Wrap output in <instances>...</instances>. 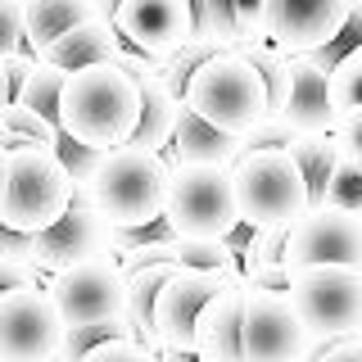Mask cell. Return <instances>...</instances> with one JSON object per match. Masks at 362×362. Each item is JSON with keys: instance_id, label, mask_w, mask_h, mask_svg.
<instances>
[{"instance_id": "obj_1", "label": "cell", "mask_w": 362, "mask_h": 362, "mask_svg": "<svg viewBox=\"0 0 362 362\" xmlns=\"http://www.w3.org/2000/svg\"><path fill=\"white\" fill-rule=\"evenodd\" d=\"M136 118H141V86L122 73L118 64L77 68L64 82L59 105V132L90 150H118L132 141Z\"/></svg>"}, {"instance_id": "obj_2", "label": "cell", "mask_w": 362, "mask_h": 362, "mask_svg": "<svg viewBox=\"0 0 362 362\" xmlns=\"http://www.w3.org/2000/svg\"><path fill=\"white\" fill-rule=\"evenodd\" d=\"M231 186L240 226H249V231H290L313 209L308 181L290 158V150H249L231 168Z\"/></svg>"}, {"instance_id": "obj_3", "label": "cell", "mask_w": 362, "mask_h": 362, "mask_svg": "<svg viewBox=\"0 0 362 362\" xmlns=\"http://www.w3.org/2000/svg\"><path fill=\"white\" fill-rule=\"evenodd\" d=\"M181 105H186L190 113H199L204 122H213L218 132L240 136V141L272 113L267 109L263 77L254 73V64H249L240 50L213 54V59L186 82V90H181Z\"/></svg>"}, {"instance_id": "obj_4", "label": "cell", "mask_w": 362, "mask_h": 362, "mask_svg": "<svg viewBox=\"0 0 362 362\" xmlns=\"http://www.w3.org/2000/svg\"><path fill=\"white\" fill-rule=\"evenodd\" d=\"M90 204L109 218V226H122V231L158 222L168 204V158L136 145L109 150L90 181Z\"/></svg>"}, {"instance_id": "obj_5", "label": "cell", "mask_w": 362, "mask_h": 362, "mask_svg": "<svg viewBox=\"0 0 362 362\" xmlns=\"http://www.w3.org/2000/svg\"><path fill=\"white\" fill-rule=\"evenodd\" d=\"M163 222L181 240H231L240 213H235V186L226 168H195L168 163V204Z\"/></svg>"}, {"instance_id": "obj_6", "label": "cell", "mask_w": 362, "mask_h": 362, "mask_svg": "<svg viewBox=\"0 0 362 362\" xmlns=\"http://www.w3.org/2000/svg\"><path fill=\"white\" fill-rule=\"evenodd\" d=\"M73 209V177L54 150H9V181L0 226L37 235Z\"/></svg>"}, {"instance_id": "obj_7", "label": "cell", "mask_w": 362, "mask_h": 362, "mask_svg": "<svg viewBox=\"0 0 362 362\" xmlns=\"http://www.w3.org/2000/svg\"><path fill=\"white\" fill-rule=\"evenodd\" d=\"M286 299L303 317L313 335L322 339H349L362 335V272L339 263H317L290 272Z\"/></svg>"}, {"instance_id": "obj_8", "label": "cell", "mask_w": 362, "mask_h": 362, "mask_svg": "<svg viewBox=\"0 0 362 362\" xmlns=\"http://www.w3.org/2000/svg\"><path fill=\"white\" fill-rule=\"evenodd\" d=\"M45 294L54 299L68 326H95L127 317V272H122L118 254H95L45 276Z\"/></svg>"}, {"instance_id": "obj_9", "label": "cell", "mask_w": 362, "mask_h": 362, "mask_svg": "<svg viewBox=\"0 0 362 362\" xmlns=\"http://www.w3.org/2000/svg\"><path fill=\"white\" fill-rule=\"evenodd\" d=\"M68 322L41 286L0 294V362H54Z\"/></svg>"}, {"instance_id": "obj_10", "label": "cell", "mask_w": 362, "mask_h": 362, "mask_svg": "<svg viewBox=\"0 0 362 362\" xmlns=\"http://www.w3.org/2000/svg\"><path fill=\"white\" fill-rule=\"evenodd\" d=\"M240 349H245V362H303L313 349V331L303 326V317L294 313L286 294L245 286Z\"/></svg>"}, {"instance_id": "obj_11", "label": "cell", "mask_w": 362, "mask_h": 362, "mask_svg": "<svg viewBox=\"0 0 362 362\" xmlns=\"http://www.w3.org/2000/svg\"><path fill=\"white\" fill-rule=\"evenodd\" d=\"M235 281L240 276H226V272L177 267L173 276H168V286L158 290V299H154V331L163 339V349H173V354H195L199 313L209 308L226 286H235Z\"/></svg>"}, {"instance_id": "obj_12", "label": "cell", "mask_w": 362, "mask_h": 362, "mask_svg": "<svg viewBox=\"0 0 362 362\" xmlns=\"http://www.w3.org/2000/svg\"><path fill=\"white\" fill-rule=\"evenodd\" d=\"M317 263H339V267H358L362 272V218L358 213L322 204V209H308L290 226L286 272L317 267Z\"/></svg>"}, {"instance_id": "obj_13", "label": "cell", "mask_w": 362, "mask_h": 362, "mask_svg": "<svg viewBox=\"0 0 362 362\" xmlns=\"http://www.w3.org/2000/svg\"><path fill=\"white\" fill-rule=\"evenodd\" d=\"M109 240H113V226L105 213L95 204H73L59 222H50L45 231L32 235V263L45 276H54V272L82 263V258L109 254Z\"/></svg>"}, {"instance_id": "obj_14", "label": "cell", "mask_w": 362, "mask_h": 362, "mask_svg": "<svg viewBox=\"0 0 362 362\" xmlns=\"http://www.w3.org/2000/svg\"><path fill=\"white\" fill-rule=\"evenodd\" d=\"M113 28L122 45L163 59L195 37V14H190V0H118Z\"/></svg>"}, {"instance_id": "obj_15", "label": "cell", "mask_w": 362, "mask_h": 362, "mask_svg": "<svg viewBox=\"0 0 362 362\" xmlns=\"http://www.w3.org/2000/svg\"><path fill=\"white\" fill-rule=\"evenodd\" d=\"M349 9L354 0H272L267 41L286 54H313L344 32Z\"/></svg>"}, {"instance_id": "obj_16", "label": "cell", "mask_w": 362, "mask_h": 362, "mask_svg": "<svg viewBox=\"0 0 362 362\" xmlns=\"http://www.w3.org/2000/svg\"><path fill=\"white\" fill-rule=\"evenodd\" d=\"M240 317H245V281L226 286L195 326V362H245L240 349Z\"/></svg>"}, {"instance_id": "obj_17", "label": "cell", "mask_w": 362, "mask_h": 362, "mask_svg": "<svg viewBox=\"0 0 362 362\" xmlns=\"http://www.w3.org/2000/svg\"><path fill=\"white\" fill-rule=\"evenodd\" d=\"M163 158H168V163L226 168V173H231V168L245 158V141H240V136H226V132H218L213 122H204L199 113H190L186 105H181L177 136H173V145L163 150Z\"/></svg>"}, {"instance_id": "obj_18", "label": "cell", "mask_w": 362, "mask_h": 362, "mask_svg": "<svg viewBox=\"0 0 362 362\" xmlns=\"http://www.w3.org/2000/svg\"><path fill=\"white\" fill-rule=\"evenodd\" d=\"M122 54V37L118 28H113V18H86L77 23L73 32H64L59 41L50 45L45 54H37V59L64 68V73H77V68H95V64H113Z\"/></svg>"}, {"instance_id": "obj_19", "label": "cell", "mask_w": 362, "mask_h": 362, "mask_svg": "<svg viewBox=\"0 0 362 362\" xmlns=\"http://www.w3.org/2000/svg\"><path fill=\"white\" fill-rule=\"evenodd\" d=\"M294 59V90H290V105L281 118L290 122L294 136H322L335 132V109H331V77L317 73L308 59L290 54Z\"/></svg>"}, {"instance_id": "obj_20", "label": "cell", "mask_w": 362, "mask_h": 362, "mask_svg": "<svg viewBox=\"0 0 362 362\" xmlns=\"http://www.w3.org/2000/svg\"><path fill=\"white\" fill-rule=\"evenodd\" d=\"M177 122H181V90H173L163 77H150V82H141V118H136L127 145L163 154L177 136Z\"/></svg>"}, {"instance_id": "obj_21", "label": "cell", "mask_w": 362, "mask_h": 362, "mask_svg": "<svg viewBox=\"0 0 362 362\" xmlns=\"http://www.w3.org/2000/svg\"><path fill=\"white\" fill-rule=\"evenodd\" d=\"M86 18H100L90 0H23V45L32 54H45L64 32H73Z\"/></svg>"}, {"instance_id": "obj_22", "label": "cell", "mask_w": 362, "mask_h": 362, "mask_svg": "<svg viewBox=\"0 0 362 362\" xmlns=\"http://www.w3.org/2000/svg\"><path fill=\"white\" fill-rule=\"evenodd\" d=\"M235 50H240L245 59L254 64V73L263 77L267 109H272V113H286L290 90H294V59L281 50V45H272V41H240Z\"/></svg>"}, {"instance_id": "obj_23", "label": "cell", "mask_w": 362, "mask_h": 362, "mask_svg": "<svg viewBox=\"0 0 362 362\" xmlns=\"http://www.w3.org/2000/svg\"><path fill=\"white\" fill-rule=\"evenodd\" d=\"M290 158L299 163L303 181H308V199H313V209H322V204H326V181H331L335 163H339V141H335V132L299 136V141L290 145Z\"/></svg>"}, {"instance_id": "obj_24", "label": "cell", "mask_w": 362, "mask_h": 362, "mask_svg": "<svg viewBox=\"0 0 362 362\" xmlns=\"http://www.w3.org/2000/svg\"><path fill=\"white\" fill-rule=\"evenodd\" d=\"M54 141H59V127L45 122L41 113L23 105L0 109V150H54Z\"/></svg>"}, {"instance_id": "obj_25", "label": "cell", "mask_w": 362, "mask_h": 362, "mask_svg": "<svg viewBox=\"0 0 362 362\" xmlns=\"http://www.w3.org/2000/svg\"><path fill=\"white\" fill-rule=\"evenodd\" d=\"M64 82H68V73H64V68H54V64H45V59H37V68H32V77H28V82L18 86L14 105H23V109H32V113H41L45 122H54V127H59Z\"/></svg>"}, {"instance_id": "obj_26", "label": "cell", "mask_w": 362, "mask_h": 362, "mask_svg": "<svg viewBox=\"0 0 362 362\" xmlns=\"http://www.w3.org/2000/svg\"><path fill=\"white\" fill-rule=\"evenodd\" d=\"M190 14H195V37L218 41V45H226V50L240 45V28H235L231 0H190Z\"/></svg>"}, {"instance_id": "obj_27", "label": "cell", "mask_w": 362, "mask_h": 362, "mask_svg": "<svg viewBox=\"0 0 362 362\" xmlns=\"http://www.w3.org/2000/svg\"><path fill=\"white\" fill-rule=\"evenodd\" d=\"M331 109H335V127H339V118H349L354 109H362V45L349 50L344 59L331 68Z\"/></svg>"}, {"instance_id": "obj_28", "label": "cell", "mask_w": 362, "mask_h": 362, "mask_svg": "<svg viewBox=\"0 0 362 362\" xmlns=\"http://www.w3.org/2000/svg\"><path fill=\"white\" fill-rule=\"evenodd\" d=\"M226 45H218V41H204V37H190L181 50H173V54H163V82L173 86V90H186V82L199 73L204 64L213 59V54H222Z\"/></svg>"}, {"instance_id": "obj_29", "label": "cell", "mask_w": 362, "mask_h": 362, "mask_svg": "<svg viewBox=\"0 0 362 362\" xmlns=\"http://www.w3.org/2000/svg\"><path fill=\"white\" fill-rule=\"evenodd\" d=\"M109 339H132V326L127 322H95V326H68L64 335V349L54 362H82L86 354H95L100 344H109Z\"/></svg>"}, {"instance_id": "obj_30", "label": "cell", "mask_w": 362, "mask_h": 362, "mask_svg": "<svg viewBox=\"0 0 362 362\" xmlns=\"http://www.w3.org/2000/svg\"><path fill=\"white\" fill-rule=\"evenodd\" d=\"M326 204L362 218V163H354V158L339 154L335 173H331V181H326Z\"/></svg>"}, {"instance_id": "obj_31", "label": "cell", "mask_w": 362, "mask_h": 362, "mask_svg": "<svg viewBox=\"0 0 362 362\" xmlns=\"http://www.w3.org/2000/svg\"><path fill=\"white\" fill-rule=\"evenodd\" d=\"M290 231H245L240 245V267H263V263H286Z\"/></svg>"}, {"instance_id": "obj_32", "label": "cell", "mask_w": 362, "mask_h": 362, "mask_svg": "<svg viewBox=\"0 0 362 362\" xmlns=\"http://www.w3.org/2000/svg\"><path fill=\"white\" fill-rule=\"evenodd\" d=\"M294 141H299V136L290 132V122L281 118V113H267V118L245 136V154H249V150H290Z\"/></svg>"}, {"instance_id": "obj_33", "label": "cell", "mask_w": 362, "mask_h": 362, "mask_svg": "<svg viewBox=\"0 0 362 362\" xmlns=\"http://www.w3.org/2000/svg\"><path fill=\"white\" fill-rule=\"evenodd\" d=\"M231 9H235L240 41H267V9H272V0H231Z\"/></svg>"}, {"instance_id": "obj_34", "label": "cell", "mask_w": 362, "mask_h": 362, "mask_svg": "<svg viewBox=\"0 0 362 362\" xmlns=\"http://www.w3.org/2000/svg\"><path fill=\"white\" fill-rule=\"evenodd\" d=\"M303 362H362V335H349V339L313 335V349H308Z\"/></svg>"}, {"instance_id": "obj_35", "label": "cell", "mask_w": 362, "mask_h": 362, "mask_svg": "<svg viewBox=\"0 0 362 362\" xmlns=\"http://www.w3.org/2000/svg\"><path fill=\"white\" fill-rule=\"evenodd\" d=\"M32 286L45 290V272L37 263H28V258H0V294L5 290H32Z\"/></svg>"}, {"instance_id": "obj_36", "label": "cell", "mask_w": 362, "mask_h": 362, "mask_svg": "<svg viewBox=\"0 0 362 362\" xmlns=\"http://www.w3.org/2000/svg\"><path fill=\"white\" fill-rule=\"evenodd\" d=\"M23 50V0H0V59Z\"/></svg>"}, {"instance_id": "obj_37", "label": "cell", "mask_w": 362, "mask_h": 362, "mask_svg": "<svg viewBox=\"0 0 362 362\" xmlns=\"http://www.w3.org/2000/svg\"><path fill=\"white\" fill-rule=\"evenodd\" d=\"M113 64H118V68L132 77L136 86H141V82H150V77H163V59H158V54L136 50V45H122V54H118Z\"/></svg>"}, {"instance_id": "obj_38", "label": "cell", "mask_w": 362, "mask_h": 362, "mask_svg": "<svg viewBox=\"0 0 362 362\" xmlns=\"http://www.w3.org/2000/svg\"><path fill=\"white\" fill-rule=\"evenodd\" d=\"M82 362H158L150 349H141L136 339H109V344H100L95 354H86Z\"/></svg>"}, {"instance_id": "obj_39", "label": "cell", "mask_w": 362, "mask_h": 362, "mask_svg": "<svg viewBox=\"0 0 362 362\" xmlns=\"http://www.w3.org/2000/svg\"><path fill=\"white\" fill-rule=\"evenodd\" d=\"M245 286H249V290H267V294H286V290H290V272H286V263L249 267V272H245Z\"/></svg>"}, {"instance_id": "obj_40", "label": "cell", "mask_w": 362, "mask_h": 362, "mask_svg": "<svg viewBox=\"0 0 362 362\" xmlns=\"http://www.w3.org/2000/svg\"><path fill=\"white\" fill-rule=\"evenodd\" d=\"M335 141H339V154L354 158V163H362V109H354L349 118H339L335 127Z\"/></svg>"}, {"instance_id": "obj_41", "label": "cell", "mask_w": 362, "mask_h": 362, "mask_svg": "<svg viewBox=\"0 0 362 362\" xmlns=\"http://www.w3.org/2000/svg\"><path fill=\"white\" fill-rule=\"evenodd\" d=\"M0 258H28L32 263V235L14 231V226H0Z\"/></svg>"}, {"instance_id": "obj_42", "label": "cell", "mask_w": 362, "mask_h": 362, "mask_svg": "<svg viewBox=\"0 0 362 362\" xmlns=\"http://www.w3.org/2000/svg\"><path fill=\"white\" fill-rule=\"evenodd\" d=\"M32 68H37V54H32L28 45H23L18 54H9V59H5V73H9V86H14V95H18V86L32 77Z\"/></svg>"}, {"instance_id": "obj_43", "label": "cell", "mask_w": 362, "mask_h": 362, "mask_svg": "<svg viewBox=\"0 0 362 362\" xmlns=\"http://www.w3.org/2000/svg\"><path fill=\"white\" fill-rule=\"evenodd\" d=\"M14 105V86H9V73H5V59H0V109Z\"/></svg>"}, {"instance_id": "obj_44", "label": "cell", "mask_w": 362, "mask_h": 362, "mask_svg": "<svg viewBox=\"0 0 362 362\" xmlns=\"http://www.w3.org/2000/svg\"><path fill=\"white\" fill-rule=\"evenodd\" d=\"M5 181H9V150H0V209H5Z\"/></svg>"}, {"instance_id": "obj_45", "label": "cell", "mask_w": 362, "mask_h": 362, "mask_svg": "<svg viewBox=\"0 0 362 362\" xmlns=\"http://www.w3.org/2000/svg\"><path fill=\"white\" fill-rule=\"evenodd\" d=\"M158 362H195V354H173V349H163Z\"/></svg>"}, {"instance_id": "obj_46", "label": "cell", "mask_w": 362, "mask_h": 362, "mask_svg": "<svg viewBox=\"0 0 362 362\" xmlns=\"http://www.w3.org/2000/svg\"><path fill=\"white\" fill-rule=\"evenodd\" d=\"M90 5H95L100 14H109V18H113V9H118V0H90Z\"/></svg>"}]
</instances>
